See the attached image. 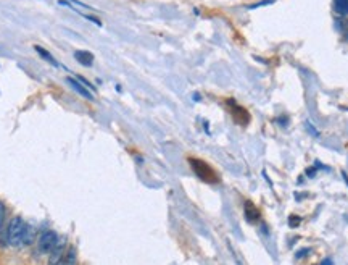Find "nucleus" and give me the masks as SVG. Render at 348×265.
<instances>
[{"label": "nucleus", "instance_id": "obj_7", "mask_svg": "<svg viewBox=\"0 0 348 265\" xmlns=\"http://www.w3.org/2000/svg\"><path fill=\"white\" fill-rule=\"evenodd\" d=\"M334 8L339 15H348V0H335Z\"/></svg>", "mask_w": 348, "mask_h": 265}, {"label": "nucleus", "instance_id": "obj_3", "mask_svg": "<svg viewBox=\"0 0 348 265\" xmlns=\"http://www.w3.org/2000/svg\"><path fill=\"white\" fill-rule=\"evenodd\" d=\"M190 165H192L193 171H195V175H197L200 180L208 181V183L218 181L216 173H214L207 164H205V162H202V160H193V159H192V160H190Z\"/></svg>", "mask_w": 348, "mask_h": 265}, {"label": "nucleus", "instance_id": "obj_8", "mask_svg": "<svg viewBox=\"0 0 348 265\" xmlns=\"http://www.w3.org/2000/svg\"><path fill=\"white\" fill-rule=\"evenodd\" d=\"M34 49H36V52H37V54H39L40 57H44V58L47 60V62H50V63H52L54 67H58V63H57V60H55V58H54L52 55H50V54L47 52V50H44V49H42V47H40V46H36Z\"/></svg>", "mask_w": 348, "mask_h": 265}, {"label": "nucleus", "instance_id": "obj_1", "mask_svg": "<svg viewBox=\"0 0 348 265\" xmlns=\"http://www.w3.org/2000/svg\"><path fill=\"white\" fill-rule=\"evenodd\" d=\"M24 231H26V223L21 217H15L10 220V225L7 230V239L12 246L18 248L23 244V238H24Z\"/></svg>", "mask_w": 348, "mask_h": 265}, {"label": "nucleus", "instance_id": "obj_5", "mask_svg": "<svg viewBox=\"0 0 348 265\" xmlns=\"http://www.w3.org/2000/svg\"><path fill=\"white\" fill-rule=\"evenodd\" d=\"M74 58L78 60L81 65H84V67H90L92 62H94V55H92L90 52H87V50H76V52H74Z\"/></svg>", "mask_w": 348, "mask_h": 265}, {"label": "nucleus", "instance_id": "obj_2", "mask_svg": "<svg viewBox=\"0 0 348 265\" xmlns=\"http://www.w3.org/2000/svg\"><path fill=\"white\" fill-rule=\"evenodd\" d=\"M58 244H60V238H58V234L52 230L44 231L39 238V249L44 254H52L57 249Z\"/></svg>", "mask_w": 348, "mask_h": 265}, {"label": "nucleus", "instance_id": "obj_6", "mask_svg": "<svg viewBox=\"0 0 348 265\" xmlns=\"http://www.w3.org/2000/svg\"><path fill=\"white\" fill-rule=\"evenodd\" d=\"M245 217H247V220L248 222H257L258 218H260V212L257 210L253 207V204L252 202H247L245 204Z\"/></svg>", "mask_w": 348, "mask_h": 265}, {"label": "nucleus", "instance_id": "obj_9", "mask_svg": "<svg viewBox=\"0 0 348 265\" xmlns=\"http://www.w3.org/2000/svg\"><path fill=\"white\" fill-rule=\"evenodd\" d=\"M66 256H68V259H65V260H63L65 263H73V262L76 260V252H74V249H69Z\"/></svg>", "mask_w": 348, "mask_h": 265}, {"label": "nucleus", "instance_id": "obj_11", "mask_svg": "<svg viewBox=\"0 0 348 265\" xmlns=\"http://www.w3.org/2000/svg\"><path fill=\"white\" fill-rule=\"evenodd\" d=\"M299 223H300V218H299V220H295V218H290V225H292V227H295V225H299Z\"/></svg>", "mask_w": 348, "mask_h": 265}, {"label": "nucleus", "instance_id": "obj_10", "mask_svg": "<svg viewBox=\"0 0 348 265\" xmlns=\"http://www.w3.org/2000/svg\"><path fill=\"white\" fill-rule=\"evenodd\" d=\"M4 218H5V207H4V204L0 202V227L4 225Z\"/></svg>", "mask_w": 348, "mask_h": 265}, {"label": "nucleus", "instance_id": "obj_4", "mask_svg": "<svg viewBox=\"0 0 348 265\" xmlns=\"http://www.w3.org/2000/svg\"><path fill=\"white\" fill-rule=\"evenodd\" d=\"M66 81H68V84L76 91V93H79V94L83 96V97H87L89 100H94V96H92V94L89 93V87H87V86H84L83 83H81V81L73 79V78H68Z\"/></svg>", "mask_w": 348, "mask_h": 265}]
</instances>
